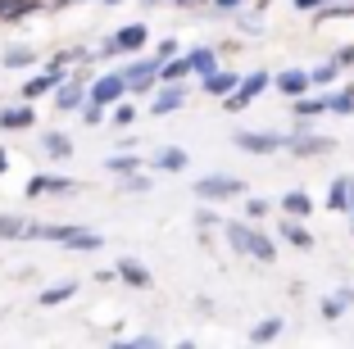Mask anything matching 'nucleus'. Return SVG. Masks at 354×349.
<instances>
[{
  "instance_id": "f257e3e1",
  "label": "nucleus",
  "mask_w": 354,
  "mask_h": 349,
  "mask_svg": "<svg viewBox=\"0 0 354 349\" xmlns=\"http://www.w3.org/2000/svg\"><path fill=\"white\" fill-rule=\"evenodd\" d=\"M223 240H227L232 254H245V258H254V263H277V240H272L268 232H259L250 218L223 223Z\"/></svg>"
},
{
  "instance_id": "f03ea898",
  "label": "nucleus",
  "mask_w": 354,
  "mask_h": 349,
  "mask_svg": "<svg viewBox=\"0 0 354 349\" xmlns=\"http://www.w3.org/2000/svg\"><path fill=\"white\" fill-rule=\"evenodd\" d=\"M196 200H209V205H227V200H245V177H232V173H209V177H196Z\"/></svg>"
},
{
  "instance_id": "7ed1b4c3",
  "label": "nucleus",
  "mask_w": 354,
  "mask_h": 349,
  "mask_svg": "<svg viewBox=\"0 0 354 349\" xmlns=\"http://www.w3.org/2000/svg\"><path fill=\"white\" fill-rule=\"evenodd\" d=\"M91 82H95V73L86 68V64H82V68H68L64 86L50 95V100H55V109H59V113H77L86 100H91Z\"/></svg>"
},
{
  "instance_id": "20e7f679",
  "label": "nucleus",
  "mask_w": 354,
  "mask_h": 349,
  "mask_svg": "<svg viewBox=\"0 0 354 349\" xmlns=\"http://www.w3.org/2000/svg\"><path fill=\"white\" fill-rule=\"evenodd\" d=\"M150 41V28L146 23H123L118 32H109L100 41V59H114V55H141Z\"/></svg>"
},
{
  "instance_id": "39448f33",
  "label": "nucleus",
  "mask_w": 354,
  "mask_h": 349,
  "mask_svg": "<svg viewBox=\"0 0 354 349\" xmlns=\"http://www.w3.org/2000/svg\"><path fill=\"white\" fill-rule=\"evenodd\" d=\"M263 91H272V73H268V68H254V73H245V77H241V86L227 95V100H218V104H223L227 113H241V109H250V104L259 100Z\"/></svg>"
},
{
  "instance_id": "423d86ee",
  "label": "nucleus",
  "mask_w": 354,
  "mask_h": 349,
  "mask_svg": "<svg viewBox=\"0 0 354 349\" xmlns=\"http://www.w3.org/2000/svg\"><path fill=\"white\" fill-rule=\"evenodd\" d=\"M159 68H164L159 55H136V59H127V68H123L127 91H132V95H150L159 86Z\"/></svg>"
},
{
  "instance_id": "0eeeda50",
  "label": "nucleus",
  "mask_w": 354,
  "mask_h": 349,
  "mask_svg": "<svg viewBox=\"0 0 354 349\" xmlns=\"http://www.w3.org/2000/svg\"><path fill=\"white\" fill-rule=\"evenodd\" d=\"M187 95H191V82H159L155 91H150L146 109L155 113V118H168V113H177L182 104H187Z\"/></svg>"
},
{
  "instance_id": "6e6552de",
  "label": "nucleus",
  "mask_w": 354,
  "mask_h": 349,
  "mask_svg": "<svg viewBox=\"0 0 354 349\" xmlns=\"http://www.w3.org/2000/svg\"><path fill=\"white\" fill-rule=\"evenodd\" d=\"M232 145L245 154H281L286 150V136L281 132H254V127H241L236 136H232Z\"/></svg>"
},
{
  "instance_id": "1a4fd4ad",
  "label": "nucleus",
  "mask_w": 354,
  "mask_h": 349,
  "mask_svg": "<svg viewBox=\"0 0 354 349\" xmlns=\"http://www.w3.org/2000/svg\"><path fill=\"white\" fill-rule=\"evenodd\" d=\"M64 77H68V68H55V64H46L41 73H32L28 82H23V100H46V95H55L64 86Z\"/></svg>"
},
{
  "instance_id": "9d476101",
  "label": "nucleus",
  "mask_w": 354,
  "mask_h": 349,
  "mask_svg": "<svg viewBox=\"0 0 354 349\" xmlns=\"http://www.w3.org/2000/svg\"><path fill=\"white\" fill-rule=\"evenodd\" d=\"M123 95H132V91H127L123 68H109V73H100V77L91 82V100H95V104H109V109H114Z\"/></svg>"
},
{
  "instance_id": "9b49d317",
  "label": "nucleus",
  "mask_w": 354,
  "mask_h": 349,
  "mask_svg": "<svg viewBox=\"0 0 354 349\" xmlns=\"http://www.w3.org/2000/svg\"><path fill=\"white\" fill-rule=\"evenodd\" d=\"M272 91L286 95V100H300L304 91H313L309 68H281V73H272Z\"/></svg>"
},
{
  "instance_id": "f8f14e48",
  "label": "nucleus",
  "mask_w": 354,
  "mask_h": 349,
  "mask_svg": "<svg viewBox=\"0 0 354 349\" xmlns=\"http://www.w3.org/2000/svg\"><path fill=\"white\" fill-rule=\"evenodd\" d=\"M77 182L73 177H59V173H37L28 182V200H41V196H73Z\"/></svg>"
},
{
  "instance_id": "ddd939ff",
  "label": "nucleus",
  "mask_w": 354,
  "mask_h": 349,
  "mask_svg": "<svg viewBox=\"0 0 354 349\" xmlns=\"http://www.w3.org/2000/svg\"><path fill=\"white\" fill-rule=\"evenodd\" d=\"M241 77H245V73H236V68H214L209 77H200V91H205L209 100H227L241 86Z\"/></svg>"
},
{
  "instance_id": "4468645a",
  "label": "nucleus",
  "mask_w": 354,
  "mask_h": 349,
  "mask_svg": "<svg viewBox=\"0 0 354 349\" xmlns=\"http://www.w3.org/2000/svg\"><path fill=\"white\" fill-rule=\"evenodd\" d=\"M32 127H37L32 100L28 104H5V109H0V132H32Z\"/></svg>"
},
{
  "instance_id": "2eb2a0df",
  "label": "nucleus",
  "mask_w": 354,
  "mask_h": 349,
  "mask_svg": "<svg viewBox=\"0 0 354 349\" xmlns=\"http://www.w3.org/2000/svg\"><path fill=\"white\" fill-rule=\"evenodd\" d=\"M291 113L295 118H323V113H332V91H304L300 100H291Z\"/></svg>"
},
{
  "instance_id": "dca6fc26",
  "label": "nucleus",
  "mask_w": 354,
  "mask_h": 349,
  "mask_svg": "<svg viewBox=\"0 0 354 349\" xmlns=\"http://www.w3.org/2000/svg\"><path fill=\"white\" fill-rule=\"evenodd\" d=\"M277 236L286 240L291 249H313V245H318V240H313V232L304 227V218H286V214H281V227H277Z\"/></svg>"
},
{
  "instance_id": "f3484780",
  "label": "nucleus",
  "mask_w": 354,
  "mask_h": 349,
  "mask_svg": "<svg viewBox=\"0 0 354 349\" xmlns=\"http://www.w3.org/2000/svg\"><path fill=\"white\" fill-rule=\"evenodd\" d=\"M350 308H354V286H341V290H332V295L318 304V313H323V322H341Z\"/></svg>"
},
{
  "instance_id": "a211bd4d",
  "label": "nucleus",
  "mask_w": 354,
  "mask_h": 349,
  "mask_svg": "<svg viewBox=\"0 0 354 349\" xmlns=\"http://www.w3.org/2000/svg\"><path fill=\"white\" fill-rule=\"evenodd\" d=\"M187 59H191V73H196V77H209L214 68H223V64H218V59H223L218 46H191Z\"/></svg>"
},
{
  "instance_id": "6ab92c4d",
  "label": "nucleus",
  "mask_w": 354,
  "mask_h": 349,
  "mask_svg": "<svg viewBox=\"0 0 354 349\" xmlns=\"http://www.w3.org/2000/svg\"><path fill=\"white\" fill-rule=\"evenodd\" d=\"M150 164H155V173H187V150H177V145H164V150H155V159H150Z\"/></svg>"
},
{
  "instance_id": "aec40b11",
  "label": "nucleus",
  "mask_w": 354,
  "mask_h": 349,
  "mask_svg": "<svg viewBox=\"0 0 354 349\" xmlns=\"http://www.w3.org/2000/svg\"><path fill=\"white\" fill-rule=\"evenodd\" d=\"M350 191H354V177H332V186H327V209H332V214H350Z\"/></svg>"
},
{
  "instance_id": "412c9836",
  "label": "nucleus",
  "mask_w": 354,
  "mask_h": 349,
  "mask_svg": "<svg viewBox=\"0 0 354 349\" xmlns=\"http://www.w3.org/2000/svg\"><path fill=\"white\" fill-rule=\"evenodd\" d=\"M277 209L286 218H309L313 214V196H309V191H286V196L277 200Z\"/></svg>"
},
{
  "instance_id": "4be33fe9",
  "label": "nucleus",
  "mask_w": 354,
  "mask_h": 349,
  "mask_svg": "<svg viewBox=\"0 0 354 349\" xmlns=\"http://www.w3.org/2000/svg\"><path fill=\"white\" fill-rule=\"evenodd\" d=\"M118 281H127V286H136V290H146L155 277H150L146 263H136V258H118Z\"/></svg>"
},
{
  "instance_id": "5701e85b",
  "label": "nucleus",
  "mask_w": 354,
  "mask_h": 349,
  "mask_svg": "<svg viewBox=\"0 0 354 349\" xmlns=\"http://www.w3.org/2000/svg\"><path fill=\"white\" fill-rule=\"evenodd\" d=\"M341 64H336V59H323V64H313V68H309V77H313V91H332V86L336 82H341Z\"/></svg>"
},
{
  "instance_id": "b1692460",
  "label": "nucleus",
  "mask_w": 354,
  "mask_h": 349,
  "mask_svg": "<svg viewBox=\"0 0 354 349\" xmlns=\"http://www.w3.org/2000/svg\"><path fill=\"white\" fill-rule=\"evenodd\" d=\"M281 331H286V318H263V322H254L250 327V345H272V340H281Z\"/></svg>"
},
{
  "instance_id": "393cba45",
  "label": "nucleus",
  "mask_w": 354,
  "mask_h": 349,
  "mask_svg": "<svg viewBox=\"0 0 354 349\" xmlns=\"http://www.w3.org/2000/svg\"><path fill=\"white\" fill-rule=\"evenodd\" d=\"M191 77H196V73H191L187 50L173 55V59H164V68H159V82H191Z\"/></svg>"
},
{
  "instance_id": "a878e982",
  "label": "nucleus",
  "mask_w": 354,
  "mask_h": 349,
  "mask_svg": "<svg viewBox=\"0 0 354 349\" xmlns=\"http://www.w3.org/2000/svg\"><path fill=\"white\" fill-rule=\"evenodd\" d=\"M37 59H41V55H37V46H5V55H0V64H5V68H32Z\"/></svg>"
},
{
  "instance_id": "bb28decb",
  "label": "nucleus",
  "mask_w": 354,
  "mask_h": 349,
  "mask_svg": "<svg viewBox=\"0 0 354 349\" xmlns=\"http://www.w3.org/2000/svg\"><path fill=\"white\" fill-rule=\"evenodd\" d=\"M73 295H77V281H55V286H46V290H41V304H46V308H55V304H68Z\"/></svg>"
},
{
  "instance_id": "cd10ccee",
  "label": "nucleus",
  "mask_w": 354,
  "mask_h": 349,
  "mask_svg": "<svg viewBox=\"0 0 354 349\" xmlns=\"http://www.w3.org/2000/svg\"><path fill=\"white\" fill-rule=\"evenodd\" d=\"M118 191H123V196H146V191H155V177H141V168H136V173H123L118 177Z\"/></svg>"
},
{
  "instance_id": "c85d7f7f",
  "label": "nucleus",
  "mask_w": 354,
  "mask_h": 349,
  "mask_svg": "<svg viewBox=\"0 0 354 349\" xmlns=\"http://www.w3.org/2000/svg\"><path fill=\"white\" fill-rule=\"evenodd\" d=\"M28 236V218L23 214H0V240H23Z\"/></svg>"
},
{
  "instance_id": "c756f323",
  "label": "nucleus",
  "mask_w": 354,
  "mask_h": 349,
  "mask_svg": "<svg viewBox=\"0 0 354 349\" xmlns=\"http://www.w3.org/2000/svg\"><path fill=\"white\" fill-rule=\"evenodd\" d=\"M41 150L50 154V159H68V154H73V141H68L64 132H46L41 136Z\"/></svg>"
},
{
  "instance_id": "7c9ffc66",
  "label": "nucleus",
  "mask_w": 354,
  "mask_h": 349,
  "mask_svg": "<svg viewBox=\"0 0 354 349\" xmlns=\"http://www.w3.org/2000/svg\"><path fill=\"white\" fill-rule=\"evenodd\" d=\"M332 113L336 118H354V86H332Z\"/></svg>"
},
{
  "instance_id": "2f4dec72",
  "label": "nucleus",
  "mask_w": 354,
  "mask_h": 349,
  "mask_svg": "<svg viewBox=\"0 0 354 349\" xmlns=\"http://www.w3.org/2000/svg\"><path fill=\"white\" fill-rule=\"evenodd\" d=\"M100 245H104V236L91 232V227H77L73 240H68V249H82V254H91V249H100Z\"/></svg>"
},
{
  "instance_id": "473e14b6",
  "label": "nucleus",
  "mask_w": 354,
  "mask_h": 349,
  "mask_svg": "<svg viewBox=\"0 0 354 349\" xmlns=\"http://www.w3.org/2000/svg\"><path fill=\"white\" fill-rule=\"evenodd\" d=\"M136 168H141V159H136V154H109V159H104V173H114V177L136 173Z\"/></svg>"
},
{
  "instance_id": "72a5a7b5",
  "label": "nucleus",
  "mask_w": 354,
  "mask_h": 349,
  "mask_svg": "<svg viewBox=\"0 0 354 349\" xmlns=\"http://www.w3.org/2000/svg\"><path fill=\"white\" fill-rule=\"evenodd\" d=\"M272 209H277L272 200H263V196H245V209H241V214L250 218V223H263V218H268Z\"/></svg>"
},
{
  "instance_id": "f704fd0d",
  "label": "nucleus",
  "mask_w": 354,
  "mask_h": 349,
  "mask_svg": "<svg viewBox=\"0 0 354 349\" xmlns=\"http://www.w3.org/2000/svg\"><path fill=\"white\" fill-rule=\"evenodd\" d=\"M109 123H114V132H127V127L136 123V104H123V100H118L114 109H109Z\"/></svg>"
},
{
  "instance_id": "c9c22d12",
  "label": "nucleus",
  "mask_w": 354,
  "mask_h": 349,
  "mask_svg": "<svg viewBox=\"0 0 354 349\" xmlns=\"http://www.w3.org/2000/svg\"><path fill=\"white\" fill-rule=\"evenodd\" d=\"M214 227H223V218L209 209V200H200V209H196V232H200V236H209Z\"/></svg>"
},
{
  "instance_id": "e433bc0d",
  "label": "nucleus",
  "mask_w": 354,
  "mask_h": 349,
  "mask_svg": "<svg viewBox=\"0 0 354 349\" xmlns=\"http://www.w3.org/2000/svg\"><path fill=\"white\" fill-rule=\"evenodd\" d=\"M77 113H82V123H86V127H100V123H109V104H95V100H86Z\"/></svg>"
},
{
  "instance_id": "4c0bfd02",
  "label": "nucleus",
  "mask_w": 354,
  "mask_h": 349,
  "mask_svg": "<svg viewBox=\"0 0 354 349\" xmlns=\"http://www.w3.org/2000/svg\"><path fill=\"white\" fill-rule=\"evenodd\" d=\"M245 5H250V0H209V10H214V14H241Z\"/></svg>"
},
{
  "instance_id": "58836bf2",
  "label": "nucleus",
  "mask_w": 354,
  "mask_h": 349,
  "mask_svg": "<svg viewBox=\"0 0 354 349\" xmlns=\"http://www.w3.org/2000/svg\"><path fill=\"white\" fill-rule=\"evenodd\" d=\"M118 345H132V349H155V345H159V336H155V331H141V336L118 340Z\"/></svg>"
},
{
  "instance_id": "ea45409f",
  "label": "nucleus",
  "mask_w": 354,
  "mask_h": 349,
  "mask_svg": "<svg viewBox=\"0 0 354 349\" xmlns=\"http://www.w3.org/2000/svg\"><path fill=\"white\" fill-rule=\"evenodd\" d=\"M323 5H327V0H291V10H295V14H318Z\"/></svg>"
},
{
  "instance_id": "a19ab883",
  "label": "nucleus",
  "mask_w": 354,
  "mask_h": 349,
  "mask_svg": "<svg viewBox=\"0 0 354 349\" xmlns=\"http://www.w3.org/2000/svg\"><path fill=\"white\" fill-rule=\"evenodd\" d=\"M332 59L341 64V68H354V41H350V46H341V50H336Z\"/></svg>"
},
{
  "instance_id": "79ce46f5",
  "label": "nucleus",
  "mask_w": 354,
  "mask_h": 349,
  "mask_svg": "<svg viewBox=\"0 0 354 349\" xmlns=\"http://www.w3.org/2000/svg\"><path fill=\"white\" fill-rule=\"evenodd\" d=\"M155 55H159V59H173V55H182V50H177V41L168 37V41H159V46H155Z\"/></svg>"
},
{
  "instance_id": "37998d69",
  "label": "nucleus",
  "mask_w": 354,
  "mask_h": 349,
  "mask_svg": "<svg viewBox=\"0 0 354 349\" xmlns=\"http://www.w3.org/2000/svg\"><path fill=\"white\" fill-rule=\"evenodd\" d=\"M168 5H177V10H205L209 0H168Z\"/></svg>"
},
{
  "instance_id": "c03bdc74",
  "label": "nucleus",
  "mask_w": 354,
  "mask_h": 349,
  "mask_svg": "<svg viewBox=\"0 0 354 349\" xmlns=\"http://www.w3.org/2000/svg\"><path fill=\"white\" fill-rule=\"evenodd\" d=\"M68 5H86V0H50L46 10H68Z\"/></svg>"
},
{
  "instance_id": "a18cd8bd",
  "label": "nucleus",
  "mask_w": 354,
  "mask_h": 349,
  "mask_svg": "<svg viewBox=\"0 0 354 349\" xmlns=\"http://www.w3.org/2000/svg\"><path fill=\"white\" fill-rule=\"evenodd\" d=\"M5 168H10V154H5V150H0V173H5Z\"/></svg>"
},
{
  "instance_id": "49530a36",
  "label": "nucleus",
  "mask_w": 354,
  "mask_h": 349,
  "mask_svg": "<svg viewBox=\"0 0 354 349\" xmlns=\"http://www.w3.org/2000/svg\"><path fill=\"white\" fill-rule=\"evenodd\" d=\"M10 5H19V0H0V14H5V10H10Z\"/></svg>"
},
{
  "instance_id": "de8ad7c7",
  "label": "nucleus",
  "mask_w": 354,
  "mask_h": 349,
  "mask_svg": "<svg viewBox=\"0 0 354 349\" xmlns=\"http://www.w3.org/2000/svg\"><path fill=\"white\" fill-rule=\"evenodd\" d=\"M100 5H123V0H100Z\"/></svg>"
},
{
  "instance_id": "09e8293b",
  "label": "nucleus",
  "mask_w": 354,
  "mask_h": 349,
  "mask_svg": "<svg viewBox=\"0 0 354 349\" xmlns=\"http://www.w3.org/2000/svg\"><path fill=\"white\" fill-rule=\"evenodd\" d=\"M146 5H164V0H146Z\"/></svg>"
},
{
  "instance_id": "8fccbe9b",
  "label": "nucleus",
  "mask_w": 354,
  "mask_h": 349,
  "mask_svg": "<svg viewBox=\"0 0 354 349\" xmlns=\"http://www.w3.org/2000/svg\"><path fill=\"white\" fill-rule=\"evenodd\" d=\"M350 209H354V191H350Z\"/></svg>"
},
{
  "instance_id": "3c124183",
  "label": "nucleus",
  "mask_w": 354,
  "mask_h": 349,
  "mask_svg": "<svg viewBox=\"0 0 354 349\" xmlns=\"http://www.w3.org/2000/svg\"><path fill=\"white\" fill-rule=\"evenodd\" d=\"M350 86H354V82H350Z\"/></svg>"
}]
</instances>
